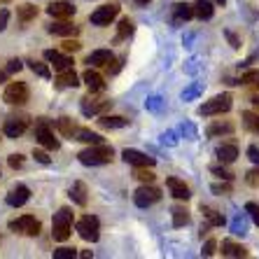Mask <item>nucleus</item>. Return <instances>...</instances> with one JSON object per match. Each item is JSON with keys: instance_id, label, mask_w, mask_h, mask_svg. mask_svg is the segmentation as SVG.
Segmentation results:
<instances>
[{"instance_id": "obj_7", "label": "nucleus", "mask_w": 259, "mask_h": 259, "mask_svg": "<svg viewBox=\"0 0 259 259\" xmlns=\"http://www.w3.org/2000/svg\"><path fill=\"white\" fill-rule=\"evenodd\" d=\"M3 101L7 105H24L28 101V84L26 82H10L3 94Z\"/></svg>"}, {"instance_id": "obj_12", "label": "nucleus", "mask_w": 259, "mask_h": 259, "mask_svg": "<svg viewBox=\"0 0 259 259\" xmlns=\"http://www.w3.org/2000/svg\"><path fill=\"white\" fill-rule=\"evenodd\" d=\"M28 128V121L26 117H10V119L3 124V133H5L7 138H19L21 133Z\"/></svg>"}, {"instance_id": "obj_53", "label": "nucleus", "mask_w": 259, "mask_h": 259, "mask_svg": "<svg viewBox=\"0 0 259 259\" xmlns=\"http://www.w3.org/2000/svg\"><path fill=\"white\" fill-rule=\"evenodd\" d=\"M227 37H229V42H231V47H234V49L241 47V42H238V37H236L234 33H229V30H227Z\"/></svg>"}, {"instance_id": "obj_10", "label": "nucleus", "mask_w": 259, "mask_h": 259, "mask_svg": "<svg viewBox=\"0 0 259 259\" xmlns=\"http://www.w3.org/2000/svg\"><path fill=\"white\" fill-rule=\"evenodd\" d=\"M35 138H37V143L42 145V147H47V150H59V140L54 138V131L49 128V124L45 119H40L35 124Z\"/></svg>"}, {"instance_id": "obj_24", "label": "nucleus", "mask_w": 259, "mask_h": 259, "mask_svg": "<svg viewBox=\"0 0 259 259\" xmlns=\"http://www.w3.org/2000/svg\"><path fill=\"white\" fill-rule=\"evenodd\" d=\"M98 126L101 128H124L128 126V119L126 117H119V115H101V119H98Z\"/></svg>"}, {"instance_id": "obj_52", "label": "nucleus", "mask_w": 259, "mask_h": 259, "mask_svg": "<svg viewBox=\"0 0 259 259\" xmlns=\"http://www.w3.org/2000/svg\"><path fill=\"white\" fill-rule=\"evenodd\" d=\"M231 229H234V234H245V224H243L241 220H236V222H234V227H231Z\"/></svg>"}, {"instance_id": "obj_38", "label": "nucleus", "mask_w": 259, "mask_h": 259, "mask_svg": "<svg viewBox=\"0 0 259 259\" xmlns=\"http://www.w3.org/2000/svg\"><path fill=\"white\" fill-rule=\"evenodd\" d=\"M52 257L54 259H75L77 252H75V247H59V250H54Z\"/></svg>"}, {"instance_id": "obj_3", "label": "nucleus", "mask_w": 259, "mask_h": 259, "mask_svg": "<svg viewBox=\"0 0 259 259\" xmlns=\"http://www.w3.org/2000/svg\"><path fill=\"white\" fill-rule=\"evenodd\" d=\"M110 108H112V101H108V98H96L94 94H89V96H84L79 101V110H82L84 117H101L103 112Z\"/></svg>"}, {"instance_id": "obj_40", "label": "nucleus", "mask_w": 259, "mask_h": 259, "mask_svg": "<svg viewBox=\"0 0 259 259\" xmlns=\"http://www.w3.org/2000/svg\"><path fill=\"white\" fill-rule=\"evenodd\" d=\"M7 163H10V168H21L24 166V157L21 154H10V159H7Z\"/></svg>"}, {"instance_id": "obj_33", "label": "nucleus", "mask_w": 259, "mask_h": 259, "mask_svg": "<svg viewBox=\"0 0 259 259\" xmlns=\"http://www.w3.org/2000/svg\"><path fill=\"white\" fill-rule=\"evenodd\" d=\"M136 178H138L140 182H147V185H150V182H154L157 175H154L152 166H136Z\"/></svg>"}, {"instance_id": "obj_35", "label": "nucleus", "mask_w": 259, "mask_h": 259, "mask_svg": "<svg viewBox=\"0 0 259 259\" xmlns=\"http://www.w3.org/2000/svg\"><path fill=\"white\" fill-rule=\"evenodd\" d=\"M201 212H203V217L208 220V224H210V227H222V224H224V217L220 215L217 210H212V208H203Z\"/></svg>"}, {"instance_id": "obj_57", "label": "nucleus", "mask_w": 259, "mask_h": 259, "mask_svg": "<svg viewBox=\"0 0 259 259\" xmlns=\"http://www.w3.org/2000/svg\"><path fill=\"white\" fill-rule=\"evenodd\" d=\"M212 3H215V5H224V3H227V0H212Z\"/></svg>"}, {"instance_id": "obj_48", "label": "nucleus", "mask_w": 259, "mask_h": 259, "mask_svg": "<svg viewBox=\"0 0 259 259\" xmlns=\"http://www.w3.org/2000/svg\"><path fill=\"white\" fill-rule=\"evenodd\" d=\"M212 192H215V194H229L231 192L229 180H224V185H212Z\"/></svg>"}, {"instance_id": "obj_8", "label": "nucleus", "mask_w": 259, "mask_h": 259, "mask_svg": "<svg viewBox=\"0 0 259 259\" xmlns=\"http://www.w3.org/2000/svg\"><path fill=\"white\" fill-rule=\"evenodd\" d=\"M133 201H136V205H138V208H150V205H154L157 201H161V192H159L152 182H150V185H147V182H143V187L133 194Z\"/></svg>"}, {"instance_id": "obj_13", "label": "nucleus", "mask_w": 259, "mask_h": 259, "mask_svg": "<svg viewBox=\"0 0 259 259\" xmlns=\"http://www.w3.org/2000/svg\"><path fill=\"white\" fill-rule=\"evenodd\" d=\"M45 59L54 66L56 72H63V70H70V68H72V59H70V56L61 54V52H56V49H47V52H45Z\"/></svg>"}, {"instance_id": "obj_19", "label": "nucleus", "mask_w": 259, "mask_h": 259, "mask_svg": "<svg viewBox=\"0 0 259 259\" xmlns=\"http://www.w3.org/2000/svg\"><path fill=\"white\" fill-rule=\"evenodd\" d=\"M54 84H56V89H75V87L79 84V77L75 75V70H63V72H59L56 75V79H54Z\"/></svg>"}, {"instance_id": "obj_25", "label": "nucleus", "mask_w": 259, "mask_h": 259, "mask_svg": "<svg viewBox=\"0 0 259 259\" xmlns=\"http://www.w3.org/2000/svg\"><path fill=\"white\" fill-rule=\"evenodd\" d=\"M205 133H208L210 138L229 136V133H234V124H231V121H215V124H210V126L205 128Z\"/></svg>"}, {"instance_id": "obj_46", "label": "nucleus", "mask_w": 259, "mask_h": 259, "mask_svg": "<svg viewBox=\"0 0 259 259\" xmlns=\"http://www.w3.org/2000/svg\"><path fill=\"white\" fill-rule=\"evenodd\" d=\"M79 47H82V45H79V40H75V37L63 42V52H79Z\"/></svg>"}, {"instance_id": "obj_37", "label": "nucleus", "mask_w": 259, "mask_h": 259, "mask_svg": "<svg viewBox=\"0 0 259 259\" xmlns=\"http://www.w3.org/2000/svg\"><path fill=\"white\" fill-rule=\"evenodd\" d=\"M241 82H243L245 87H259V70H247V72H243Z\"/></svg>"}, {"instance_id": "obj_2", "label": "nucleus", "mask_w": 259, "mask_h": 259, "mask_svg": "<svg viewBox=\"0 0 259 259\" xmlns=\"http://www.w3.org/2000/svg\"><path fill=\"white\" fill-rule=\"evenodd\" d=\"M70 234H72V210L70 208H61L54 215V222H52V236H54V241L63 243L70 238Z\"/></svg>"}, {"instance_id": "obj_15", "label": "nucleus", "mask_w": 259, "mask_h": 259, "mask_svg": "<svg viewBox=\"0 0 259 259\" xmlns=\"http://www.w3.org/2000/svg\"><path fill=\"white\" fill-rule=\"evenodd\" d=\"M47 14L54 19H70L75 14V7L70 3H66V0H56V3H52L47 7Z\"/></svg>"}, {"instance_id": "obj_1", "label": "nucleus", "mask_w": 259, "mask_h": 259, "mask_svg": "<svg viewBox=\"0 0 259 259\" xmlns=\"http://www.w3.org/2000/svg\"><path fill=\"white\" fill-rule=\"evenodd\" d=\"M112 147L110 145H103V143H98V145H91V147H87V150H82L77 154V159L84 166H105V163H110L112 161Z\"/></svg>"}, {"instance_id": "obj_47", "label": "nucleus", "mask_w": 259, "mask_h": 259, "mask_svg": "<svg viewBox=\"0 0 259 259\" xmlns=\"http://www.w3.org/2000/svg\"><path fill=\"white\" fill-rule=\"evenodd\" d=\"M199 91H201V84H194V87H189L187 91H182V98H185V101H189V98L199 96Z\"/></svg>"}, {"instance_id": "obj_32", "label": "nucleus", "mask_w": 259, "mask_h": 259, "mask_svg": "<svg viewBox=\"0 0 259 259\" xmlns=\"http://www.w3.org/2000/svg\"><path fill=\"white\" fill-rule=\"evenodd\" d=\"M185 224H189V212H187V208H182V205H175V208H173V227H175V229H180V227H185Z\"/></svg>"}, {"instance_id": "obj_39", "label": "nucleus", "mask_w": 259, "mask_h": 259, "mask_svg": "<svg viewBox=\"0 0 259 259\" xmlns=\"http://www.w3.org/2000/svg\"><path fill=\"white\" fill-rule=\"evenodd\" d=\"M161 108H163V101H161V98H157V96L147 98V110H152V112H159Z\"/></svg>"}, {"instance_id": "obj_29", "label": "nucleus", "mask_w": 259, "mask_h": 259, "mask_svg": "<svg viewBox=\"0 0 259 259\" xmlns=\"http://www.w3.org/2000/svg\"><path fill=\"white\" fill-rule=\"evenodd\" d=\"M222 257H247V250L234 241H224L222 243Z\"/></svg>"}, {"instance_id": "obj_30", "label": "nucleus", "mask_w": 259, "mask_h": 259, "mask_svg": "<svg viewBox=\"0 0 259 259\" xmlns=\"http://www.w3.org/2000/svg\"><path fill=\"white\" fill-rule=\"evenodd\" d=\"M75 140H79V143H89V145H98V143H103V138L98 136V133L89 131V128H84V126H79V128H77V133H75Z\"/></svg>"}, {"instance_id": "obj_59", "label": "nucleus", "mask_w": 259, "mask_h": 259, "mask_svg": "<svg viewBox=\"0 0 259 259\" xmlns=\"http://www.w3.org/2000/svg\"><path fill=\"white\" fill-rule=\"evenodd\" d=\"M0 3H12V0H0Z\"/></svg>"}, {"instance_id": "obj_54", "label": "nucleus", "mask_w": 259, "mask_h": 259, "mask_svg": "<svg viewBox=\"0 0 259 259\" xmlns=\"http://www.w3.org/2000/svg\"><path fill=\"white\" fill-rule=\"evenodd\" d=\"M161 140H163V143H168V145H175V136H173V133H163Z\"/></svg>"}, {"instance_id": "obj_20", "label": "nucleus", "mask_w": 259, "mask_h": 259, "mask_svg": "<svg viewBox=\"0 0 259 259\" xmlns=\"http://www.w3.org/2000/svg\"><path fill=\"white\" fill-rule=\"evenodd\" d=\"M82 79H84V84L89 87L91 94H101V91L105 89V82H103V77L98 75L96 70H91V68L84 72V75H82Z\"/></svg>"}, {"instance_id": "obj_27", "label": "nucleus", "mask_w": 259, "mask_h": 259, "mask_svg": "<svg viewBox=\"0 0 259 259\" xmlns=\"http://www.w3.org/2000/svg\"><path fill=\"white\" fill-rule=\"evenodd\" d=\"M56 128H59V133L63 136V138H70L75 140V133H77V124H72V119H68V117H61L59 121H56Z\"/></svg>"}, {"instance_id": "obj_9", "label": "nucleus", "mask_w": 259, "mask_h": 259, "mask_svg": "<svg viewBox=\"0 0 259 259\" xmlns=\"http://www.w3.org/2000/svg\"><path fill=\"white\" fill-rule=\"evenodd\" d=\"M119 14V5L117 3H110V5L98 7L96 12H91V24L94 26H110Z\"/></svg>"}, {"instance_id": "obj_21", "label": "nucleus", "mask_w": 259, "mask_h": 259, "mask_svg": "<svg viewBox=\"0 0 259 259\" xmlns=\"http://www.w3.org/2000/svg\"><path fill=\"white\" fill-rule=\"evenodd\" d=\"M192 17H194V5H187V3H175L173 5V21L175 24L189 21Z\"/></svg>"}, {"instance_id": "obj_5", "label": "nucleus", "mask_w": 259, "mask_h": 259, "mask_svg": "<svg viewBox=\"0 0 259 259\" xmlns=\"http://www.w3.org/2000/svg\"><path fill=\"white\" fill-rule=\"evenodd\" d=\"M231 110V96L229 94H222V96H215L210 101H205L199 108V115L203 117H212V115H222V112H229Z\"/></svg>"}, {"instance_id": "obj_16", "label": "nucleus", "mask_w": 259, "mask_h": 259, "mask_svg": "<svg viewBox=\"0 0 259 259\" xmlns=\"http://www.w3.org/2000/svg\"><path fill=\"white\" fill-rule=\"evenodd\" d=\"M121 159L131 166H154V157H147L145 152H138V150H124Z\"/></svg>"}, {"instance_id": "obj_6", "label": "nucleus", "mask_w": 259, "mask_h": 259, "mask_svg": "<svg viewBox=\"0 0 259 259\" xmlns=\"http://www.w3.org/2000/svg\"><path fill=\"white\" fill-rule=\"evenodd\" d=\"M40 220H35L33 215H21L17 220H10V229L14 234H24V236H37L40 234Z\"/></svg>"}, {"instance_id": "obj_43", "label": "nucleus", "mask_w": 259, "mask_h": 259, "mask_svg": "<svg viewBox=\"0 0 259 259\" xmlns=\"http://www.w3.org/2000/svg\"><path fill=\"white\" fill-rule=\"evenodd\" d=\"M215 250H217L215 238H208V241H205V245H203V254H205V257H212V254H215Z\"/></svg>"}, {"instance_id": "obj_26", "label": "nucleus", "mask_w": 259, "mask_h": 259, "mask_svg": "<svg viewBox=\"0 0 259 259\" xmlns=\"http://www.w3.org/2000/svg\"><path fill=\"white\" fill-rule=\"evenodd\" d=\"M215 3H210V0H196L194 3V17L199 19H210L212 14H215Z\"/></svg>"}, {"instance_id": "obj_23", "label": "nucleus", "mask_w": 259, "mask_h": 259, "mask_svg": "<svg viewBox=\"0 0 259 259\" xmlns=\"http://www.w3.org/2000/svg\"><path fill=\"white\" fill-rule=\"evenodd\" d=\"M236 157H238V147H236V145L224 143V145L217 147V159H220L222 163H234Z\"/></svg>"}, {"instance_id": "obj_31", "label": "nucleus", "mask_w": 259, "mask_h": 259, "mask_svg": "<svg viewBox=\"0 0 259 259\" xmlns=\"http://www.w3.org/2000/svg\"><path fill=\"white\" fill-rule=\"evenodd\" d=\"M17 17H19V21H21V24H28V21H33V19L37 17V7L26 3V5L17 7Z\"/></svg>"}, {"instance_id": "obj_28", "label": "nucleus", "mask_w": 259, "mask_h": 259, "mask_svg": "<svg viewBox=\"0 0 259 259\" xmlns=\"http://www.w3.org/2000/svg\"><path fill=\"white\" fill-rule=\"evenodd\" d=\"M133 30H136V26H133V21L128 17H124L119 21V26H117V35H115V42H121V40H128V37L133 35Z\"/></svg>"}, {"instance_id": "obj_50", "label": "nucleus", "mask_w": 259, "mask_h": 259, "mask_svg": "<svg viewBox=\"0 0 259 259\" xmlns=\"http://www.w3.org/2000/svg\"><path fill=\"white\" fill-rule=\"evenodd\" d=\"M247 154H250V159H252V161L259 166V150L254 147V145H252V147H247Z\"/></svg>"}, {"instance_id": "obj_4", "label": "nucleus", "mask_w": 259, "mask_h": 259, "mask_svg": "<svg viewBox=\"0 0 259 259\" xmlns=\"http://www.w3.org/2000/svg\"><path fill=\"white\" fill-rule=\"evenodd\" d=\"M77 234L89 243H96L101 238V222L96 215H84L77 220Z\"/></svg>"}, {"instance_id": "obj_58", "label": "nucleus", "mask_w": 259, "mask_h": 259, "mask_svg": "<svg viewBox=\"0 0 259 259\" xmlns=\"http://www.w3.org/2000/svg\"><path fill=\"white\" fill-rule=\"evenodd\" d=\"M136 3H138V5H147V3H150V0H136Z\"/></svg>"}, {"instance_id": "obj_18", "label": "nucleus", "mask_w": 259, "mask_h": 259, "mask_svg": "<svg viewBox=\"0 0 259 259\" xmlns=\"http://www.w3.org/2000/svg\"><path fill=\"white\" fill-rule=\"evenodd\" d=\"M166 187L170 189V194H173L178 201H187L189 196H192L189 187H187V185H185L182 180H178V178H168V180H166Z\"/></svg>"}, {"instance_id": "obj_41", "label": "nucleus", "mask_w": 259, "mask_h": 259, "mask_svg": "<svg viewBox=\"0 0 259 259\" xmlns=\"http://www.w3.org/2000/svg\"><path fill=\"white\" fill-rule=\"evenodd\" d=\"M245 210L250 212V217H252V222L259 227V205H257V203H247V205H245Z\"/></svg>"}, {"instance_id": "obj_42", "label": "nucleus", "mask_w": 259, "mask_h": 259, "mask_svg": "<svg viewBox=\"0 0 259 259\" xmlns=\"http://www.w3.org/2000/svg\"><path fill=\"white\" fill-rule=\"evenodd\" d=\"M33 157H35L37 163H42V166H49V163H52V159L47 157V152H42V150H35L33 152Z\"/></svg>"}, {"instance_id": "obj_14", "label": "nucleus", "mask_w": 259, "mask_h": 259, "mask_svg": "<svg viewBox=\"0 0 259 259\" xmlns=\"http://www.w3.org/2000/svg\"><path fill=\"white\" fill-rule=\"evenodd\" d=\"M28 199H30V189L26 187V185H17V187L10 189L5 201H7V205H12V208H21Z\"/></svg>"}, {"instance_id": "obj_51", "label": "nucleus", "mask_w": 259, "mask_h": 259, "mask_svg": "<svg viewBox=\"0 0 259 259\" xmlns=\"http://www.w3.org/2000/svg\"><path fill=\"white\" fill-rule=\"evenodd\" d=\"M7 19H10V12H7V10H0V30H5Z\"/></svg>"}, {"instance_id": "obj_55", "label": "nucleus", "mask_w": 259, "mask_h": 259, "mask_svg": "<svg viewBox=\"0 0 259 259\" xmlns=\"http://www.w3.org/2000/svg\"><path fill=\"white\" fill-rule=\"evenodd\" d=\"M7 75H10L7 70H0V82H7Z\"/></svg>"}, {"instance_id": "obj_22", "label": "nucleus", "mask_w": 259, "mask_h": 259, "mask_svg": "<svg viewBox=\"0 0 259 259\" xmlns=\"http://www.w3.org/2000/svg\"><path fill=\"white\" fill-rule=\"evenodd\" d=\"M87 185L84 182H72V187L70 192H68V196L72 199V203H77V205H87V201H89V196H87Z\"/></svg>"}, {"instance_id": "obj_17", "label": "nucleus", "mask_w": 259, "mask_h": 259, "mask_svg": "<svg viewBox=\"0 0 259 259\" xmlns=\"http://www.w3.org/2000/svg\"><path fill=\"white\" fill-rule=\"evenodd\" d=\"M112 59H115V54L110 49H96L87 56V63H89V68H105Z\"/></svg>"}, {"instance_id": "obj_45", "label": "nucleus", "mask_w": 259, "mask_h": 259, "mask_svg": "<svg viewBox=\"0 0 259 259\" xmlns=\"http://www.w3.org/2000/svg\"><path fill=\"white\" fill-rule=\"evenodd\" d=\"M210 170L217 175V178H222V180H229V182H231V178H234V175H231L229 170H227V168H220V166H212Z\"/></svg>"}, {"instance_id": "obj_44", "label": "nucleus", "mask_w": 259, "mask_h": 259, "mask_svg": "<svg viewBox=\"0 0 259 259\" xmlns=\"http://www.w3.org/2000/svg\"><path fill=\"white\" fill-rule=\"evenodd\" d=\"M245 180H247V185H250V187H259V168L250 170Z\"/></svg>"}, {"instance_id": "obj_49", "label": "nucleus", "mask_w": 259, "mask_h": 259, "mask_svg": "<svg viewBox=\"0 0 259 259\" xmlns=\"http://www.w3.org/2000/svg\"><path fill=\"white\" fill-rule=\"evenodd\" d=\"M21 68H24V66H21V61H19V59H10V61H7V72H19Z\"/></svg>"}, {"instance_id": "obj_34", "label": "nucleus", "mask_w": 259, "mask_h": 259, "mask_svg": "<svg viewBox=\"0 0 259 259\" xmlns=\"http://www.w3.org/2000/svg\"><path fill=\"white\" fill-rule=\"evenodd\" d=\"M243 124H245L247 131L259 133V115L257 112H243Z\"/></svg>"}, {"instance_id": "obj_11", "label": "nucleus", "mask_w": 259, "mask_h": 259, "mask_svg": "<svg viewBox=\"0 0 259 259\" xmlns=\"http://www.w3.org/2000/svg\"><path fill=\"white\" fill-rule=\"evenodd\" d=\"M47 30L52 35H61V37H75L79 33V26H75L68 19H54L52 24L47 26Z\"/></svg>"}, {"instance_id": "obj_36", "label": "nucleus", "mask_w": 259, "mask_h": 259, "mask_svg": "<svg viewBox=\"0 0 259 259\" xmlns=\"http://www.w3.org/2000/svg\"><path fill=\"white\" fill-rule=\"evenodd\" d=\"M28 66H30V70L35 72V75H40V77H45V79L52 77V72H49V68L45 66V63H40V61L30 59V61H28Z\"/></svg>"}, {"instance_id": "obj_56", "label": "nucleus", "mask_w": 259, "mask_h": 259, "mask_svg": "<svg viewBox=\"0 0 259 259\" xmlns=\"http://www.w3.org/2000/svg\"><path fill=\"white\" fill-rule=\"evenodd\" d=\"M252 105L254 108H259V96H252Z\"/></svg>"}]
</instances>
